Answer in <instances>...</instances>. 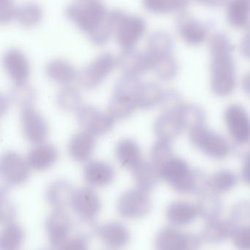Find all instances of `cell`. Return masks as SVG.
Segmentation results:
<instances>
[{
    "label": "cell",
    "mask_w": 250,
    "mask_h": 250,
    "mask_svg": "<svg viewBox=\"0 0 250 250\" xmlns=\"http://www.w3.org/2000/svg\"><path fill=\"white\" fill-rule=\"evenodd\" d=\"M210 88L216 96L226 98L237 85L236 62L230 39L223 32L213 34L208 41Z\"/></svg>",
    "instance_id": "cell-1"
},
{
    "label": "cell",
    "mask_w": 250,
    "mask_h": 250,
    "mask_svg": "<svg viewBox=\"0 0 250 250\" xmlns=\"http://www.w3.org/2000/svg\"><path fill=\"white\" fill-rule=\"evenodd\" d=\"M66 16L97 46L106 45L114 34L110 11L98 0L72 3Z\"/></svg>",
    "instance_id": "cell-2"
},
{
    "label": "cell",
    "mask_w": 250,
    "mask_h": 250,
    "mask_svg": "<svg viewBox=\"0 0 250 250\" xmlns=\"http://www.w3.org/2000/svg\"><path fill=\"white\" fill-rule=\"evenodd\" d=\"M161 179L173 190L182 195L201 193L208 188V177L201 170L191 167L186 160L173 156L159 169Z\"/></svg>",
    "instance_id": "cell-3"
},
{
    "label": "cell",
    "mask_w": 250,
    "mask_h": 250,
    "mask_svg": "<svg viewBox=\"0 0 250 250\" xmlns=\"http://www.w3.org/2000/svg\"><path fill=\"white\" fill-rule=\"evenodd\" d=\"M142 82L139 77L123 75L117 80L109 103V113L114 120H123L135 112L136 96Z\"/></svg>",
    "instance_id": "cell-4"
},
{
    "label": "cell",
    "mask_w": 250,
    "mask_h": 250,
    "mask_svg": "<svg viewBox=\"0 0 250 250\" xmlns=\"http://www.w3.org/2000/svg\"><path fill=\"white\" fill-rule=\"evenodd\" d=\"M110 15L113 23V35L117 45L123 51L135 49L146 32L145 19L120 10H112Z\"/></svg>",
    "instance_id": "cell-5"
},
{
    "label": "cell",
    "mask_w": 250,
    "mask_h": 250,
    "mask_svg": "<svg viewBox=\"0 0 250 250\" xmlns=\"http://www.w3.org/2000/svg\"><path fill=\"white\" fill-rule=\"evenodd\" d=\"M188 132L191 145L209 158L223 160L231 154L230 141L220 132L208 127L206 125L198 126Z\"/></svg>",
    "instance_id": "cell-6"
},
{
    "label": "cell",
    "mask_w": 250,
    "mask_h": 250,
    "mask_svg": "<svg viewBox=\"0 0 250 250\" xmlns=\"http://www.w3.org/2000/svg\"><path fill=\"white\" fill-rule=\"evenodd\" d=\"M117 66V58L113 54L103 53L79 72L78 82L87 90L96 89Z\"/></svg>",
    "instance_id": "cell-7"
},
{
    "label": "cell",
    "mask_w": 250,
    "mask_h": 250,
    "mask_svg": "<svg viewBox=\"0 0 250 250\" xmlns=\"http://www.w3.org/2000/svg\"><path fill=\"white\" fill-rule=\"evenodd\" d=\"M229 138L233 144L240 146L250 143V114L248 110L238 104L229 105L223 114Z\"/></svg>",
    "instance_id": "cell-8"
},
{
    "label": "cell",
    "mask_w": 250,
    "mask_h": 250,
    "mask_svg": "<svg viewBox=\"0 0 250 250\" xmlns=\"http://www.w3.org/2000/svg\"><path fill=\"white\" fill-rule=\"evenodd\" d=\"M202 238L173 227H164L155 238L156 250H200Z\"/></svg>",
    "instance_id": "cell-9"
},
{
    "label": "cell",
    "mask_w": 250,
    "mask_h": 250,
    "mask_svg": "<svg viewBox=\"0 0 250 250\" xmlns=\"http://www.w3.org/2000/svg\"><path fill=\"white\" fill-rule=\"evenodd\" d=\"M76 114L79 126L94 136L106 135L114 127L115 120L113 116L94 105H82Z\"/></svg>",
    "instance_id": "cell-10"
},
{
    "label": "cell",
    "mask_w": 250,
    "mask_h": 250,
    "mask_svg": "<svg viewBox=\"0 0 250 250\" xmlns=\"http://www.w3.org/2000/svg\"><path fill=\"white\" fill-rule=\"evenodd\" d=\"M151 209V200L148 192L138 188L123 192L117 201V212L123 218H142L149 214Z\"/></svg>",
    "instance_id": "cell-11"
},
{
    "label": "cell",
    "mask_w": 250,
    "mask_h": 250,
    "mask_svg": "<svg viewBox=\"0 0 250 250\" xmlns=\"http://www.w3.org/2000/svg\"><path fill=\"white\" fill-rule=\"evenodd\" d=\"M30 168L26 159L16 151H7L1 157V176L8 186H20L27 182Z\"/></svg>",
    "instance_id": "cell-12"
},
{
    "label": "cell",
    "mask_w": 250,
    "mask_h": 250,
    "mask_svg": "<svg viewBox=\"0 0 250 250\" xmlns=\"http://www.w3.org/2000/svg\"><path fill=\"white\" fill-rule=\"evenodd\" d=\"M20 119L23 135L29 142L33 144H42L48 138V123L33 107L22 108Z\"/></svg>",
    "instance_id": "cell-13"
},
{
    "label": "cell",
    "mask_w": 250,
    "mask_h": 250,
    "mask_svg": "<svg viewBox=\"0 0 250 250\" xmlns=\"http://www.w3.org/2000/svg\"><path fill=\"white\" fill-rule=\"evenodd\" d=\"M176 31L181 39L191 46L204 43L209 32L205 23L185 13H180L176 20Z\"/></svg>",
    "instance_id": "cell-14"
},
{
    "label": "cell",
    "mask_w": 250,
    "mask_h": 250,
    "mask_svg": "<svg viewBox=\"0 0 250 250\" xmlns=\"http://www.w3.org/2000/svg\"><path fill=\"white\" fill-rule=\"evenodd\" d=\"M117 60V67L124 75L139 77L152 70V60L146 51H123Z\"/></svg>",
    "instance_id": "cell-15"
},
{
    "label": "cell",
    "mask_w": 250,
    "mask_h": 250,
    "mask_svg": "<svg viewBox=\"0 0 250 250\" xmlns=\"http://www.w3.org/2000/svg\"><path fill=\"white\" fill-rule=\"evenodd\" d=\"M72 224L70 217L64 210L54 209L45 220V229L48 242L58 248L68 239Z\"/></svg>",
    "instance_id": "cell-16"
},
{
    "label": "cell",
    "mask_w": 250,
    "mask_h": 250,
    "mask_svg": "<svg viewBox=\"0 0 250 250\" xmlns=\"http://www.w3.org/2000/svg\"><path fill=\"white\" fill-rule=\"evenodd\" d=\"M101 201L98 194L91 188L75 189L70 207L79 217L94 218L101 209Z\"/></svg>",
    "instance_id": "cell-17"
},
{
    "label": "cell",
    "mask_w": 250,
    "mask_h": 250,
    "mask_svg": "<svg viewBox=\"0 0 250 250\" xmlns=\"http://www.w3.org/2000/svg\"><path fill=\"white\" fill-rule=\"evenodd\" d=\"M3 64L14 84L27 82L30 76V64L26 56L17 48H12L4 54Z\"/></svg>",
    "instance_id": "cell-18"
},
{
    "label": "cell",
    "mask_w": 250,
    "mask_h": 250,
    "mask_svg": "<svg viewBox=\"0 0 250 250\" xmlns=\"http://www.w3.org/2000/svg\"><path fill=\"white\" fill-rule=\"evenodd\" d=\"M83 176L90 187L104 188L113 183L115 178V170L107 162L92 160L85 166Z\"/></svg>",
    "instance_id": "cell-19"
},
{
    "label": "cell",
    "mask_w": 250,
    "mask_h": 250,
    "mask_svg": "<svg viewBox=\"0 0 250 250\" xmlns=\"http://www.w3.org/2000/svg\"><path fill=\"white\" fill-rule=\"evenodd\" d=\"M96 146L95 136L87 131L76 132L68 143V154L75 161L85 163L92 157Z\"/></svg>",
    "instance_id": "cell-20"
},
{
    "label": "cell",
    "mask_w": 250,
    "mask_h": 250,
    "mask_svg": "<svg viewBox=\"0 0 250 250\" xmlns=\"http://www.w3.org/2000/svg\"><path fill=\"white\" fill-rule=\"evenodd\" d=\"M59 153L52 144L42 143L36 144L28 152L26 160L31 168L43 171L52 167L58 160Z\"/></svg>",
    "instance_id": "cell-21"
},
{
    "label": "cell",
    "mask_w": 250,
    "mask_h": 250,
    "mask_svg": "<svg viewBox=\"0 0 250 250\" xmlns=\"http://www.w3.org/2000/svg\"><path fill=\"white\" fill-rule=\"evenodd\" d=\"M154 131L159 140L172 143L184 130L176 111H163L154 122Z\"/></svg>",
    "instance_id": "cell-22"
},
{
    "label": "cell",
    "mask_w": 250,
    "mask_h": 250,
    "mask_svg": "<svg viewBox=\"0 0 250 250\" xmlns=\"http://www.w3.org/2000/svg\"><path fill=\"white\" fill-rule=\"evenodd\" d=\"M199 216L196 204L186 201H175L166 209V217L174 226H185L193 223Z\"/></svg>",
    "instance_id": "cell-23"
},
{
    "label": "cell",
    "mask_w": 250,
    "mask_h": 250,
    "mask_svg": "<svg viewBox=\"0 0 250 250\" xmlns=\"http://www.w3.org/2000/svg\"><path fill=\"white\" fill-rule=\"evenodd\" d=\"M98 235L108 248L117 250L124 248L130 241V233L120 222L113 221L100 226Z\"/></svg>",
    "instance_id": "cell-24"
},
{
    "label": "cell",
    "mask_w": 250,
    "mask_h": 250,
    "mask_svg": "<svg viewBox=\"0 0 250 250\" xmlns=\"http://www.w3.org/2000/svg\"><path fill=\"white\" fill-rule=\"evenodd\" d=\"M174 40L170 34L159 30L153 32L147 41L146 52L154 63L161 59L173 55ZM153 70V68H152Z\"/></svg>",
    "instance_id": "cell-25"
},
{
    "label": "cell",
    "mask_w": 250,
    "mask_h": 250,
    "mask_svg": "<svg viewBox=\"0 0 250 250\" xmlns=\"http://www.w3.org/2000/svg\"><path fill=\"white\" fill-rule=\"evenodd\" d=\"M74 191V188L68 181L64 179L54 181L47 188L45 192L47 203L54 209L65 210L70 206Z\"/></svg>",
    "instance_id": "cell-26"
},
{
    "label": "cell",
    "mask_w": 250,
    "mask_h": 250,
    "mask_svg": "<svg viewBox=\"0 0 250 250\" xmlns=\"http://www.w3.org/2000/svg\"><path fill=\"white\" fill-rule=\"evenodd\" d=\"M132 175L138 189L148 193L157 188L161 179L159 169L151 162L145 160L132 169Z\"/></svg>",
    "instance_id": "cell-27"
},
{
    "label": "cell",
    "mask_w": 250,
    "mask_h": 250,
    "mask_svg": "<svg viewBox=\"0 0 250 250\" xmlns=\"http://www.w3.org/2000/svg\"><path fill=\"white\" fill-rule=\"evenodd\" d=\"M47 76L58 84L68 86L77 80L79 71L66 60L56 59L51 60L45 67Z\"/></svg>",
    "instance_id": "cell-28"
},
{
    "label": "cell",
    "mask_w": 250,
    "mask_h": 250,
    "mask_svg": "<svg viewBox=\"0 0 250 250\" xmlns=\"http://www.w3.org/2000/svg\"><path fill=\"white\" fill-rule=\"evenodd\" d=\"M115 156L123 167L131 170L144 160L139 144L132 138H123L118 141L115 146Z\"/></svg>",
    "instance_id": "cell-29"
},
{
    "label": "cell",
    "mask_w": 250,
    "mask_h": 250,
    "mask_svg": "<svg viewBox=\"0 0 250 250\" xmlns=\"http://www.w3.org/2000/svg\"><path fill=\"white\" fill-rule=\"evenodd\" d=\"M234 229V224L230 219L208 220L203 230L202 239L210 244L222 243L232 237Z\"/></svg>",
    "instance_id": "cell-30"
},
{
    "label": "cell",
    "mask_w": 250,
    "mask_h": 250,
    "mask_svg": "<svg viewBox=\"0 0 250 250\" xmlns=\"http://www.w3.org/2000/svg\"><path fill=\"white\" fill-rule=\"evenodd\" d=\"M198 195L196 205L199 216L208 221L219 218L223 212V204L218 194L206 188Z\"/></svg>",
    "instance_id": "cell-31"
},
{
    "label": "cell",
    "mask_w": 250,
    "mask_h": 250,
    "mask_svg": "<svg viewBox=\"0 0 250 250\" xmlns=\"http://www.w3.org/2000/svg\"><path fill=\"white\" fill-rule=\"evenodd\" d=\"M164 91L165 89L154 82L141 83L136 96L137 108L143 111H148L156 107H160Z\"/></svg>",
    "instance_id": "cell-32"
},
{
    "label": "cell",
    "mask_w": 250,
    "mask_h": 250,
    "mask_svg": "<svg viewBox=\"0 0 250 250\" xmlns=\"http://www.w3.org/2000/svg\"><path fill=\"white\" fill-rule=\"evenodd\" d=\"M226 16L232 27L246 29L250 24V0H229Z\"/></svg>",
    "instance_id": "cell-33"
},
{
    "label": "cell",
    "mask_w": 250,
    "mask_h": 250,
    "mask_svg": "<svg viewBox=\"0 0 250 250\" xmlns=\"http://www.w3.org/2000/svg\"><path fill=\"white\" fill-rule=\"evenodd\" d=\"M239 179L233 170L229 169H220L208 176L207 187L215 193L225 194L234 189L237 185Z\"/></svg>",
    "instance_id": "cell-34"
},
{
    "label": "cell",
    "mask_w": 250,
    "mask_h": 250,
    "mask_svg": "<svg viewBox=\"0 0 250 250\" xmlns=\"http://www.w3.org/2000/svg\"><path fill=\"white\" fill-rule=\"evenodd\" d=\"M183 130L189 131L205 125L206 115L202 108L192 104H183L176 111Z\"/></svg>",
    "instance_id": "cell-35"
},
{
    "label": "cell",
    "mask_w": 250,
    "mask_h": 250,
    "mask_svg": "<svg viewBox=\"0 0 250 250\" xmlns=\"http://www.w3.org/2000/svg\"><path fill=\"white\" fill-rule=\"evenodd\" d=\"M191 0H142V4L147 11L154 14L184 13Z\"/></svg>",
    "instance_id": "cell-36"
},
{
    "label": "cell",
    "mask_w": 250,
    "mask_h": 250,
    "mask_svg": "<svg viewBox=\"0 0 250 250\" xmlns=\"http://www.w3.org/2000/svg\"><path fill=\"white\" fill-rule=\"evenodd\" d=\"M44 12L39 4L32 1L24 3L16 7L15 19L22 27L30 29L39 24Z\"/></svg>",
    "instance_id": "cell-37"
},
{
    "label": "cell",
    "mask_w": 250,
    "mask_h": 250,
    "mask_svg": "<svg viewBox=\"0 0 250 250\" xmlns=\"http://www.w3.org/2000/svg\"><path fill=\"white\" fill-rule=\"evenodd\" d=\"M24 239V232L22 226L17 223L5 224L1 234L0 248L1 250H18Z\"/></svg>",
    "instance_id": "cell-38"
},
{
    "label": "cell",
    "mask_w": 250,
    "mask_h": 250,
    "mask_svg": "<svg viewBox=\"0 0 250 250\" xmlns=\"http://www.w3.org/2000/svg\"><path fill=\"white\" fill-rule=\"evenodd\" d=\"M82 102L80 92L74 86H64L57 93V105L60 109L66 112H76L82 106Z\"/></svg>",
    "instance_id": "cell-39"
},
{
    "label": "cell",
    "mask_w": 250,
    "mask_h": 250,
    "mask_svg": "<svg viewBox=\"0 0 250 250\" xmlns=\"http://www.w3.org/2000/svg\"><path fill=\"white\" fill-rule=\"evenodd\" d=\"M179 70V63L172 55L156 62L152 71L159 80L170 82L177 76Z\"/></svg>",
    "instance_id": "cell-40"
},
{
    "label": "cell",
    "mask_w": 250,
    "mask_h": 250,
    "mask_svg": "<svg viewBox=\"0 0 250 250\" xmlns=\"http://www.w3.org/2000/svg\"><path fill=\"white\" fill-rule=\"evenodd\" d=\"M35 91L27 83L14 84L10 92V100L20 108L32 106L35 100Z\"/></svg>",
    "instance_id": "cell-41"
},
{
    "label": "cell",
    "mask_w": 250,
    "mask_h": 250,
    "mask_svg": "<svg viewBox=\"0 0 250 250\" xmlns=\"http://www.w3.org/2000/svg\"><path fill=\"white\" fill-rule=\"evenodd\" d=\"M174 156L171 142L157 140L152 146L150 151L151 163L159 169L166 162Z\"/></svg>",
    "instance_id": "cell-42"
},
{
    "label": "cell",
    "mask_w": 250,
    "mask_h": 250,
    "mask_svg": "<svg viewBox=\"0 0 250 250\" xmlns=\"http://www.w3.org/2000/svg\"><path fill=\"white\" fill-rule=\"evenodd\" d=\"M234 226L231 237L233 245L238 250H250V219Z\"/></svg>",
    "instance_id": "cell-43"
},
{
    "label": "cell",
    "mask_w": 250,
    "mask_h": 250,
    "mask_svg": "<svg viewBox=\"0 0 250 250\" xmlns=\"http://www.w3.org/2000/svg\"><path fill=\"white\" fill-rule=\"evenodd\" d=\"M100 226L93 218L80 217L74 224L76 236L84 239H91L98 234Z\"/></svg>",
    "instance_id": "cell-44"
},
{
    "label": "cell",
    "mask_w": 250,
    "mask_h": 250,
    "mask_svg": "<svg viewBox=\"0 0 250 250\" xmlns=\"http://www.w3.org/2000/svg\"><path fill=\"white\" fill-rule=\"evenodd\" d=\"M182 96L177 91L165 89L160 107L163 111H176L183 105Z\"/></svg>",
    "instance_id": "cell-45"
},
{
    "label": "cell",
    "mask_w": 250,
    "mask_h": 250,
    "mask_svg": "<svg viewBox=\"0 0 250 250\" xmlns=\"http://www.w3.org/2000/svg\"><path fill=\"white\" fill-rule=\"evenodd\" d=\"M16 216V208L11 201L1 197V222L4 224L12 223Z\"/></svg>",
    "instance_id": "cell-46"
},
{
    "label": "cell",
    "mask_w": 250,
    "mask_h": 250,
    "mask_svg": "<svg viewBox=\"0 0 250 250\" xmlns=\"http://www.w3.org/2000/svg\"><path fill=\"white\" fill-rule=\"evenodd\" d=\"M57 248V250H88V240L76 236L71 239H68Z\"/></svg>",
    "instance_id": "cell-47"
},
{
    "label": "cell",
    "mask_w": 250,
    "mask_h": 250,
    "mask_svg": "<svg viewBox=\"0 0 250 250\" xmlns=\"http://www.w3.org/2000/svg\"><path fill=\"white\" fill-rule=\"evenodd\" d=\"M16 7L13 4V0H1V23H9L15 19Z\"/></svg>",
    "instance_id": "cell-48"
},
{
    "label": "cell",
    "mask_w": 250,
    "mask_h": 250,
    "mask_svg": "<svg viewBox=\"0 0 250 250\" xmlns=\"http://www.w3.org/2000/svg\"><path fill=\"white\" fill-rule=\"evenodd\" d=\"M240 53L244 58L250 60V24L246 28V32L241 41Z\"/></svg>",
    "instance_id": "cell-49"
},
{
    "label": "cell",
    "mask_w": 250,
    "mask_h": 250,
    "mask_svg": "<svg viewBox=\"0 0 250 250\" xmlns=\"http://www.w3.org/2000/svg\"><path fill=\"white\" fill-rule=\"evenodd\" d=\"M241 178L248 186H250V151L247 153L242 161Z\"/></svg>",
    "instance_id": "cell-50"
},
{
    "label": "cell",
    "mask_w": 250,
    "mask_h": 250,
    "mask_svg": "<svg viewBox=\"0 0 250 250\" xmlns=\"http://www.w3.org/2000/svg\"><path fill=\"white\" fill-rule=\"evenodd\" d=\"M197 3L211 8H220L227 5L229 0H195Z\"/></svg>",
    "instance_id": "cell-51"
},
{
    "label": "cell",
    "mask_w": 250,
    "mask_h": 250,
    "mask_svg": "<svg viewBox=\"0 0 250 250\" xmlns=\"http://www.w3.org/2000/svg\"><path fill=\"white\" fill-rule=\"evenodd\" d=\"M242 87L244 92L250 98V71L248 72L242 78Z\"/></svg>",
    "instance_id": "cell-52"
},
{
    "label": "cell",
    "mask_w": 250,
    "mask_h": 250,
    "mask_svg": "<svg viewBox=\"0 0 250 250\" xmlns=\"http://www.w3.org/2000/svg\"><path fill=\"white\" fill-rule=\"evenodd\" d=\"M104 250H116L111 249V248H107V249Z\"/></svg>",
    "instance_id": "cell-53"
},
{
    "label": "cell",
    "mask_w": 250,
    "mask_h": 250,
    "mask_svg": "<svg viewBox=\"0 0 250 250\" xmlns=\"http://www.w3.org/2000/svg\"><path fill=\"white\" fill-rule=\"evenodd\" d=\"M82 1H92V0H82Z\"/></svg>",
    "instance_id": "cell-54"
},
{
    "label": "cell",
    "mask_w": 250,
    "mask_h": 250,
    "mask_svg": "<svg viewBox=\"0 0 250 250\" xmlns=\"http://www.w3.org/2000/svg\"><path fill=\"white\" fill-rule=\"evenodd\" d=\"M50 250V249H42V250Z\"/></svg>",
    "instance_id": "cell-55"
}]
</instances>
